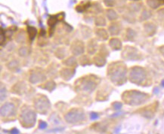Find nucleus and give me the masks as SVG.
<instances>
[{
  "label": "nucleus",
  "mask_w": 164,
  "mask_h": 134,
  "mask_svg": "<svg viewBox=\"0 0 164 134\" xmlns=\"http://www.w3.org/2000/svg\"><path fill=\"white\" fill-rule=\"evenodd\" d=\"M25 36H25V34L24 33V32H20L17 35L16 41H18V42H24L25 40Z\"/></svg>",
  "instance_id": "28"
},
{
  "label": "nucleus",
  "mask_w": 164,
  "mask_h": 134,
  "mask_svg": "<svg viewBox=\"0 0 164 134\" xmlns=\"http://www.w3.org/2000/svg\"><path fill=\"white\" fill-rule=\"evenodd\" d=\"M19 54L21 57H25L27 54V48H21L19 51Z\"/></svg>",
  "instance_id": "34"
},
{
  "label": "nucleus",
  "mask_w": 164,
  "mask_h": 134,
  "mask_svg": "<svg viewBox=\"0 0 164 134\" xmlns=\"http://www.w3.org/2000/svg\"><path fill=\"white\" fill-rule=\"evenodd\" d=\"M45 85L46 86V87H44V88H45V90H48L50 92L55 88V83H54V82H48Z\"/></svg>",
  "instance_id": "25"
},
{
  "label": "nucleus",
  "mask_w": 164,
  "mask_h": 134,
  "mask_svg": "<svg viewBox=\"0 0 164 134\" xmlns=\"http://www.w3.org/2000/svg\"><path fill=\"white\" fill-rule=\"evenodd\" d=\"M108 69V75L110 80L117 85H122L124 83L126 78V69L122 63H113Z\"/></svg>",
  "instance_id": "2"
},
{
  "label": "nucleus",
  "mask_w": 164,
  "mask_h": 134,
  "mask_svg": "<svg viewBox=\"0 0 164 134\" xmlns=\"http://www.w3.org/2000/svg\"><path fill=\"white\" fill-rule=\"evenodd\" d=\"M131 1H133V2H138V1H139V0H131Z\"/></svg>",
  "instance_id": "39"
},
{
  "label": "nucleus",
  "mask_w": 164,
  "mask_h": 134,
  "mask_svg": "<svg viewBox=\"0 0 164 134\" xmlns=\"http://www.w3.org/2000/svg\"><path fill=\"white\" fill-rule=\"evenodd\" d=\"M19 120L22 126L25 128H31L36 124L37 114L30 108H24L20 114Z\"/></svg>",
  "instance_id": "3"
},
{
  "label": "nucleus",
  "mask_w": 164,
  "mask_h": 134,
  "mask_svg": "<svg viewBox=\"0 0 164 134\" xmlns=\"http://www.w3.org/2000/svg\"><path fill=\"white\" fill-rule=\"evenodd\" d=\"M106 16H107V19L110 21H115L116 20L118 19V14L117 13V11H114L112 8H108L106 11Z\"/></svg>",
  "instance_id": "15"
},
{
  "label": "nucleus",
  "mask_w": 164,
  "mask_h": 134,
  "mask_svg": "<svg viewBox=\"0 0 164 134\" xmlns=\"http://www.w3.org/2000/svg\"><path fill=\"white\" fill-rule=\"evenodd\" d=\"M97 50V42L95 39H91L88 44V51L90 54H94Z\"/></svg>",
  "instance_id": "20"
},
{
  "label": "nucleus",
  "mask_w": 164,
  "mask_h": 134,
  "mask_svg": "<svg viewBox=\"0 0 164 134\" xmlns=\"http://www.w3.org/2000/svg\"><path fill=\"white\" fill-rule=\"evenodd\" d=\"M122 26L119 22H113L108 27V31L111 36H117L120 32Z\"/></svg>",
  "instance_id": "10"
},
{
  "label": "nucleus",
  "mask_w": 164,
  "mask_h": 134,
  "mask_svg": "<svg viewBox=\"0 0 164 134\" xmlns=\"http://www.w3.org/2000/svg\"><path fill=\"white\" fill-rule=\"evenodd\" d=\"M95 26H97V27H105L106 24H107V21H106L105 17L102 16V15H98L95 19Z\"/></svg>",
  "instance_id": "17"
},
{
  "label": "nucleus",
  "mask_w": 164,
  "mask_h": 134,
  "mask_svg": "<svg viewBox=\"0 0 164 134\" xmlns=\"http://www.w3.org/2000/svg\"><path fill=\"white\" fill-rule=\"evenodd\" d=\"M98 118H99L98 113L95 112V111L91 112V114H90V119H91L92 121H96V120H98Z\"/></svg>",
  "instance_id": "30"
},
{
  "label": "nucleus",
  "mask_w": 164,
  "mask_h": 134,
  "mask_svg": "<svg viewBox=\"0 0 164 134\" xmlns=\"http://www.w3.org/2000/svg\"><path fill=\"white\" fill-rule=\"evenodd\" d=\"M27 33H28L29 39L33 41L37 35V30L34 27L29 26V27H27Z\"/></svg>",
  "instance_id": "18"
},
{
  "label": "nucleus",
  "mask_w": 164,
  "mask_h": 134,
  "mask_svg": "<svg viewBox=\"0 0 164 134\" xmlns=\"http://www.w3.org/2000/svg\"><path fill=\"white\" fill-rule=\"evenodd\" d=\"M16 115V108L15 104L12 103H7L2 105L1 107V116L2 118H14Z\"/></svg>",
  "instance_id": "8"
},
{
  "label": "nucleus",
  "mask_w": 164,
  "mask_h": 134,
  "mask_svg": "<svg viewBox=\"0 0 164 134\" xmlns=\"http://www.w3.org/2000/svg\"><path fill=\"white\" fill-rule=\"evenodd\" d=\"M64 118L68 124H76L84 121L85 118V112L80 109H73L67 113Z\"/></svg>",
  "instance_id": "5"
},
{
  "label": "nucleus",
  "mask_w": 164,
  "mask_h": 134,
  "mask_svg": "<svg viewBox=\"0 0 164 134\" xmlns=\"http://www.w3.org/2000/svg\"><path fill=\"white\" fill-rule=\"evenodd\" d=\"M161 85H162V87H164V79L161 82Z\"/></svg>",
  "instance_id": "38"
},
{
  "label": "nucleus",
  "mask_w": 164,
  "mask_h": 134,
  "mask_svg": "<svg viewBox=\"0 0 164 134\" xmlns=\"http://www.w3.org/2000/svg\"><path fill=\"white\" fill-rule=\"evenodd\" d=\"M45 76L43 73H32L31 75H30V80L32 83L35 84V83H37V82H42V81L45 80Z\"/></svg>",
  "instance_id": "13"
},
{
  "label": "nucleus",
  "mask_w": 164,
  "mask_h": 134,
  "mask_svg": "<svg viewBox=\"0 0 164 134\" xmlns=\"http://www.w3.org/2000/svg\"><path fill=\"white\" fill-rule=\"evenodd\" d=\"M103 2L105 6H107L109 8H111L116 4V0H103Z\"/></svg>",
  "instance_id": "26"
},
{
  "label": "nucleus",
  "mask_w": 164,
  "mask_h": 134,
  "mask_svg": "<svg viewBox=\"0 0 164 134\" xmlns=\"http://www.w3.org/2000/svg\"><path fill=\"white\" fill-rule=\"evenodd\" d=\"M113 107H114V109L115 110H117V111H119V110H120L121 109H122L123 104L121 103L116 102V103H114V104H113Z\"/></svg>",
  "instance_id": "31"
},
{
  "label": "nucleus",
  "mask_w": 164,
  "mask_h": 134,
  "mask_svg": "<svg viewBox=\"0 0 164 134\" xmlns=\"http://www.w3.org/2000/svg\"><path fill=\"white\" fill-rule=\"evenodd\" d=\"M95 64L98 66H104L105 63V59H104L102 56H96L94 58Z\"/></svg>",
  "instance_id": "23"
},
{
  "label": "nucleus",
  "mask_w": 164,
  "mask_h": 134,
  "mask_svg": "<svg viewBox=\"0 0 164 134\" xmlns=\"http://www.w3.org/2000/svg\"><path fill=\"white\" fill-rule=\"evenodd\" d=\"M58 115H52V116L50 117V118H49V119H50V121H52V123H54V124H59L60 123V121H61V120H60V118H56V117H57Z\"/></svg>",
  "instance_id": "29"
},
{
  "label": "nucleus",
  "mask_w": 164,
  "mask_h": 134,
  "mask_svg": "<svg viewBox=\"0 0 164 134\" xmlns=\"http://www.w3.org/2000/svg\"><path fill=\"white\" fill-rule=\"evenodd\" d=\"M126 36L128 37V39H132L136 36V32L130 28H128L126 30Z\"/></svg>",
  "instance_id": "27"
},
{
  "label": "nucleus",
  "mask_w": 164,
  "mask_h": 134,
  "mask_svg": "<svg viewBox=\"0 0 164 134\" xmlns=\"http://www.w3.org/2000/svg\"><path fill=\"white\" fill-rule=\"evenodd\" d=\"M144 29L145 31L148 34L149 36H153V34L156 32L157 27L152 22H147L144 24Z\"/></svg>",
  "instance_id": "12"
},
{
  "label": "nucleus",
  "mask_w": 164,
  "mask_h": 134,
  "mask_svg": "<svg viewBox=\"0 0 164 134\" xmlns=\"http://www.w3.org/2000/svg\"><path fill=\"white\" fill-rule=\"evenodd\" d=\"M152 14L150 11H148V10L147 9H145L143 10L141 14V16H140V20H148V19H149L151 17Z\"/></svg>",
  "instance_id": "22"
},
{
  "label": "nucleus",
  "mask_w": 164,
  "mask_h": 134,
  "mask_svg": "<svg viewBox=\"0 0 164 134\" xmlns=\"http://www.w3.org/2000/svg\"><path fill=\"white\" fill-rule=\"evenodd\" d=\"M34 106L39 113L45 115L50 109L51 104L47 98L44 96H42V97L37 98L34 101Z\"/></svg>",
  "instance_id": "7"
},
{
  "label": "nucleus",
  "mask_w": 164,
  "mask_h": 134,
  "mask_svg": "<svg viewBox=\"0 0 164 134\" xmlns=\"http://www.w3.org/2000/svg\"><path fill=\"white\" fill-rule=\"evenodd\" d=\"M148 95L137 90H129L123 94V100L129 106H139L148 99Z\"/></svg>",
  "instance_id": "1"
},
{
  "label": "nucleus",
  "mask_w": 164,
  "mask_h": 134,
  "mask_svg": "<svg viewBox=\"0 0 164 134\" xmlns=\"http://www.w3.org/2000/svg\"><path fill=\"white\" fill-rule=\"evenodd\" d=\"M74 73H75V69H73L64 68L61 71V76L62 77V78L64 80L68 81L71 79L73 75H74Z\"/></svg>",
  "instance_id": "11"
},
{
  "label": "nucleus",
  "mask_w": 164,
  "mask_h": 134,
  "mask_svg": "<svg viewBox=\"0 0 164 134\" xmlns=\"http://www.w3.org/2000/svg\"><path fill=\"white\" fill-rule=\"evenodd\" d=\"M109 43H110V47L114 50H119L121 48V46H122L121 41L117 38H113V39H110Z\"/></svg>",
  "instance_id": "16"
},
{
  "label": "nucleus",
  "mask_w": 164,
  "mask_h": 134,
  "mask_svg": "<svg viewBox=\"0 0 164 134\" xmlns=\"http://www.w3.org/2000/svg\"><path fill=\"white\" fill-rule=\"evenodd\" d=\"M64 130V128H55L52 129V130H49V132H53V133H56V132L63 131Z\"/></svg>",
  "instance_id": "35"
},
{
  "label": "nucleus",
  "mask_w": 164,
  "mask_h": 134,
  "mask_svg": "<svg viewBox=\"0 0 164 134\" xmlns=\"http://www.w3.org/2000/svg\"><path fill=\"white\" fill-rule=\"evenodd\" d=\"M146 78V72L141 67L136 66L131 69L130 81L137 85H141Z\"/></svg>",
  "instance_id": "6"
},
{
  "label": "nucleus",
  "mask_w": 164,
  "mask_h": 134,
  "mask_svg": "<svg viewBox=\"0 0 164 134\" xmlns=\"http://www.w3.org/2000/svg\"><path fill=\"white\" fill-rule=\"evenodd\" d=\"M47 126H48V124L46 123L45 121H40V124H39V128H40V130H45V129L47 128Z\"/></svg>",
  "instance_id": "32"
},
{
  "label": "nucleus",
  "mask_w": 164,
  "mask_h": 134,
  "mask_svg": "<svg viewBox=\"0 0 164 134\" xmlns=\"http://www.w3.org/2000/svg\"><path fill=\"white\" fill-rule=\"evenodd\" d=\"M163 54H164V48H163Z\"/></svg>",
  "instance_id": "40"
},
{
  "label": "nucleus",
  "mask_w": 164,
  "mask_h": 134,
  "mask_svg": "<svg viewBox=\"0 0 164 134\" xmlns=\"http://www.w3.org/2000/svg\"><path fill=\"white\" fill-rule=\"evenodd\" d=\"M96 78L97 77L93 76V75H90V76L88 75V76H85L81 78L76 85L78 89L85 93L93 92L98 85Z\"/></svg>",
  "instance_id": "4"
},
{
  "label": "nucleus",
  "mask_w": 164,
  "mask_h": 134,
  "mask_svg": "<svg viewBox=\"0 0 164 134\" xmlns=\"http://www.w3.org/2000/svg\"><path fill=\"white\" fill-rule=\"evenodd\" d=\"M7 95L6 89L4 87H2L1 89V101H3V99H6Z\"/></svg>",
  "instance_id": "33"
},
{
  "label": "nucleus",
  "mask_w": 164,
  "mask_h": 134,
  "mask_svg": "<svg viewBox=\"0 0 164 134\" xmlns=\"http://www.w3.org/2000/svg\"><path fill=\"white\" fill-rule=\"evenodd\" d=\"M121 114H122V112H118V113H116V114L112 115L110 116V117H112V118H116V117H118L119 115H120Z\"/></svg>",
  "instance_id": "37"
},
{
  "label": "nucleus",
  "mask_w": 164,
  "mask_h": 134,
  "mask_svg": "<svg viewBox=\"0 0 164 134\" xmlns=\"http://www.w3.org/2000/svg\"><path fill=\"white\" fill-rule=\"evenodd\" d=\"M71 50L74 55H80L84 52V44L81 41L76 40L71 44Z\"/></svg>",
  "instance_id": "9"
},
{
  "label": "nucleus",
  "mask_w": 164,
  "mask_h": 134,
  "mask_svg": "<svg viewBox=\"0 0 164 134\" xmlns=\"http://www.w3.org/2000/svg\"><path fill=\"white\" fill-rule=\"evenodd\" d=\"M147 4L149 6V8H152V9H156L158 7H160L161 2L159 0H148Z\"/></svg>",
  "instance_id": "21"
},
{
  "label": "nucleus",
  "mask_w": 164,
  "mask_h": 134,
  "mask_svg": "<svg viewBox=\"0 0 164 134\" xmlns=\"http://www.w3.org/2000/svg\"><path fill=\"white\" fill-rule=\"evenodd\" d=\"M10 134H20V131L18 129L15 128L11 129V131H10Z\"/></svg>",
  "instance_id": "36"
},
{
  "label": "nucleus",
  "mask_w": 164,
  "mask_h": 134,
  "mask_svg": "<svg viewBox=\"0 0 164 134\" xmlns=\"http://www.w3.org/2000/svg\"><path fill=\"white\" fill-rule=\"evenodd\" d=\"M60 15H61V14H59V15H54V16H51L50 18H49V20H48V25H49L51 28H53V27L55 26L56 23H58V20H61L59 19Z\"/></svg>",
  "instance_id": "19"
},
{
  "label": "nucleus",
  "mask_w": 164,
  "mask_h": 134,
  "mask_svg": "<svg viewBox=\"0 0 164 134\" xmlns=\"http://www.w3.org/2000/svg\"><path fill=\"white\" fill-rule=\"evenodd\" d=\"M95 33V35H96V36L98 37L99 39H101V40L105 41L108 39V32H107V31L105 29L103 28L96 29Z\"/></svg>",
  "instance_id": "14"
},
{
  "label": "nucleus",
  "mask_w": 164,
  "mask_h": 134,
  "mask_svg": "<svg viewBox=\"0 0 164 134\" xmlns=\"http://www.w3.org/2000/svg\"><path fill=\"white\" fill-rule=\"evenodd\" d=\"M92 9H93V12L94 14H100L102 11V7L101 6V5L99 4L98 2L95 3L93 6H92Z\"/></svg>",
  "instance_id": "24"
}]
</instances>
